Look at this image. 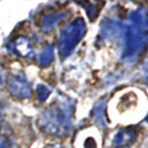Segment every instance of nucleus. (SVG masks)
Returning <instances> with one entry per match:
<instances>
[{"label":"nucleus","instance_id":"obj_1","mask_svg":"<svg viewBox=\"0 0 148 148\" xmlns=\"http://www.w3.org/2000/svg\"><path fill=\"white\" fill-rule=\"evenodd\" d=\"M135 132L133 129H125L117 133L115 140H113V148H129L130 144L135 139Z\"/></svg>","mask_w":148,"mask_h":148},{"label":"nucleus","instance_id":"obj_2","mask_svg":"<svg viewBox=\"0 0 148 148\" xmlns=\"http://www.w3.org/2000/svg\"><path fill=\"white\" fill-rule=\"evenodd\" d=\"M54 148H62V147H54Z\"/></svg>","mask_w":148,"mask_h":148}]
</instances>
